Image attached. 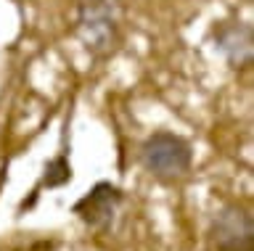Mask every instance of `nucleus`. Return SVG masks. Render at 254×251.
<instances>
[{"label": "nucleus", "instance_id": "1", "mask_svg": "<svg viewBox=\"0 0 254 251\" xmlns=\"http://www.w3.org/2000/svg\"><path fill=\"white\" fill-rule=\"evenodd\" d=\"M140 161L154 177H183L193 164V148L186 138L175 135V132H154L143 140Z\"/></svg>", "mask_w": 254, "mask_h": 251}, {"label": "nucleus", "instance_id": "2", "mask_svg": "<svg viewBox=\"0 0 254 251\" xmlns=\"http://www.w3.org/2000/svg\"><path fill=\"white\" fill-rule=\"evenodd\" d=\"M117 24H119L117 0H90L79 11L77 29L87 50L106 53L117 40Z\"/></svg>", "mask_w": 254, "mask_h": 251}, {"label": "nucleus", "instance_id": "3", "mask_svg": "<svg viewBox=\"0 0 254 251\" xmlns=\"http://www.w3.org/2000/svg\"><path fill=\"white\" fill-rule=\"evenodd\" d=\"M214 251H254V222L249 209L230 203L217 211L212 222Z\"/></svg>", "mask_w": 254, "mask_h": 251}, {"label": "nucleus", "instance_id": "4", "mask_svg": "<svg viewBox=\"0 0 254 251\" xmlns=\"http://www.w3.org/2000/svg\"><path fill=\"white\" fill-rule=\"evenodd\" d=\"M119 203H122V191L111 183H98L74 203V214L90 227H109Z\"/></svg>", "mask_w": 254, "mask_h": 251}, {"label": "nucleus", "instance_id": "5", "mask_svg": "<svg viewBox=\"0 0 254 251\" xmlns=\"http://www.w3.org/2000/svg\"><path fill=\"white\" fill-rule=\"evenodd\" d=\"M214 43H217V50L225 53L228 64L233 69H249L252 66V27L246 21H225V24L217 27L214 32Z\"/></svg>", "mask_w": 254, "mask_h": 251}, {"label": "nucleus", "instance_id": "6", "mask_svg": "<svg viewBox=\"0 0 254 251\" xmlns=\"http://www.w3.org/2000/svg\"><path fill=\"white\" fill-rule=\"evenodd\" d=\"M69 180H71V167L64 156H56V159H51L45 164V175H43L45 188H59L64 183H69Z\"/></svg>", "mask_w": 254, "mask_h": 251}]
</instances>
